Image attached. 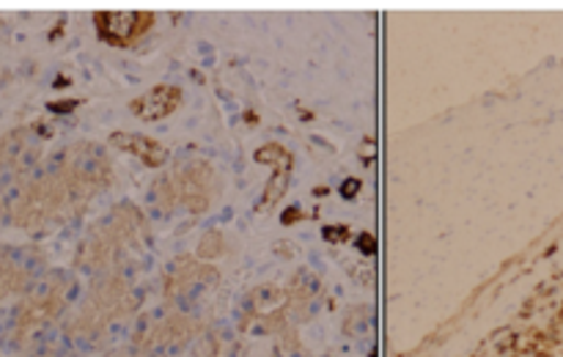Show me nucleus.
Masks as SVG:
<instances>
[{
    "mask_svg": "<svg viewBox=\"0 0 563 357\" xmlns=\"http://www.w3.org/2000/svg\"><path fill=\"white\" fill-rule=\"evenodd\" d=\"M25 148H27V141L22 130L9 132V135L0 137V185H3L5 176L20 170L22 157H25Z\"/></svg>",
    "mask_w": 563,
    "mask_h": 357,
    "instance_id": "nucleus-4",
    "label": "nucleus"
},
{
    "mask_svg": "<svg viewBox=\"0 0 563 357\" xmlns=\"http://www.w3.org/2000/svg\"><path fill=\"white\" fill-rule=\"evenodd\" d=\"M113 141L119 143V146H124L126 152L135 154V157H141L146 165H159L165 159V148L143 135H115Z\"/></svg>",
    "mask_w": 563,
    "mask_h": 357,
    "instance_id": "nucleus-5",
    "label": "nucleus"
},
{
    "mask_svg": "<svg viewBox=\"0 0 563 357\" xmlns=\"http://www.w3.org/2000/svg\"><path fill=\"white\" fill-rule=\"evenodd\" d=\"M64 300H66V283L60 278L49 280L44 289L27 294L25 300L16 305L14 322H11V335H14L16 344L31 341L33 333L47 327V324L58 316L60 308H64Z\"/></svg>",
    "mask_w": 563,
    "mask_h": 357,
    "instance_id": "nucleus-1",
    "label": "nucleus"
},
{
    "mask_svg": "<svg viewBox=\"0 0 563 357\" xmlns=\"http://www.w3.org/2000/svg\"><path fill=\"white\" fill-rule=\"evenodd\" d=\"M146 22H152V16L143 14V11H102V14H97L99 33L113 44L132 42Z\"/></svg>",
    "mask_w": 563,
    "mask_h": 357,
    "instance_id": "nucleus-2",
    "label": "nucleus"
},
{
    "mask_svg": "<svg viewBox=\"0 0 563 357\" xmlns=\"http://www.w3.org/2000/svg\"><path fill=\"white\" fill-rule=\"evenodd\" d=\"M176 104H179V88L159 86V88H154V91L137 97L135 102H132V110H135L137 119L154 121V119H163V115H168Z\"/></svg>",
    "mask_w": 563,
    "mask_h": 357,
    "instance_id": "nucleus-3",
    "label": "nucleus"
}]
</instances>
